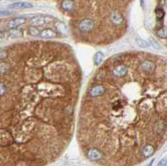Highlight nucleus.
<instances>
[{"label":"nucleus","instance_id":"22","mask_svg":"<svg viewBox=\"0 0 167 166\" xmlns=\"http://www.w3.org/2000/svg\"><path fill=\"white\" fill-rule=\"evenodd\" d=\"M157 35L159 37L166 38V28H161L160 29L157 33Z\"/></svg>","mask_w":167,"mask_h":166},{"label":"nucleus","instance_id":"5","mask_svg":"<svg viewBox=\"0 0 167 166\" xmlns=\"http://www.w3.org/2000/svg\"><path fill=\"white\" fill-rule=\"evenodd\" d=\"M33 7L32 4L28 3V2H16L12 4L9 5V9H31Z\"/></svg>","mask_w":167,"mask_h":166},{"label":"nucleus","instance_id":"29","mask_svg":"<svg viewBox=\"0 0 167 166\" xmlns=\"http://www.w3.org/2000/svg\"><path fill=\"white\" fill-rule=\"evenodd\" d=\"M9 1H14V2H16V1H19V0H9Z\"/></svg>","mask_w":167,"mask_h":166},{"label":"nucleus","instance_id":"7","mask_svg":"<svg viewBox=\"0 0 167 166\" xmlns=\"http://www.w3.org/2000/svg\"><path fill=\"white\" fill-rule=\"evenodd\" d=\"M140 68L144 73L151 74V73H153V71L155 70V64L150 60H145L141 64Z\"/></svg>","mask_w":167,"mask_h":166},{"label":"nucleus","instance_id":"28","mask_svg":"<svg viewBox=\"0 0 167 166\" xmlns=\"http://www.w3.org/2000/svg\"><path fill=\"white\" fill-rule=\"evenodd\" d=\"M4 37V33H0V38Z\"/></svg>","mask_w":167,"mask_h":166},{"label":"nucleus","instance_id":"12","mask_svg":"<svg viewBox=\"0 0 167 166\" xmlns=\"http://www.w3.org/2000/svg\"><path fill=\"white\" fill-rule=\"evenodd\" d=\"M154 153H155V147L151 144H146L142 149V154L144 158L150 157L151 155H153Z\"/></svg>","mask_w":167,"mask_h":166},{"label":"nucleus","instance_id":"14","mask_svg":"<svg viewBox=\"0 0 167 166\" xmlns=\"http://www.w3.org/2000/svg\"><path fill=\"white\" fill-rule=\"evenodd\" d=\"M61 7L65 11H71L74 8V2L72 0H65L63 1Z\"/></svg>","mask_w":167,"mask_h":166},{"label":"nucleus","instance_id":"17","mask_svg":"<svg viewBox=\"0 0 167 166\" xmlns=\"http://www.w3.org/2000/svg\"><path fill=\"white\" fill-rule=\"evenodd\" d=\"M135 42H136V43L138 44V46L142 48V49H147L149 47L148 42L144 40V39L141 38H135Z\"/></svg>","mask_w":167,"mask_h":166},{"label":"nucleus","instance_id":"6","mask_svg":"<svg viewBox=\"0 0 167 166\" xmlns=\"http://www.w3.org/2000/svg\"><path fill=\"white\" fill-rule=\"evenodd\" d=\"M26 22V19L23 18V17H19V18H15L9 20L8 23H7V26L8 28H16L19 27L20 25H22L23 23H25Z\"/></svg>","mask_w":167,"mask_h":166},{"label":"nucleus","instance_id":"16","mask_svg":"<svg viewBox=\"0 0 167 166\" xmlns=\"http://www.w3.org/2000/svg\"><path fill=\"white\" fill-rule=\"evenodd\" d=\"M9 36L10 38H21L23 36V33L21 32V30H19L18 28H11L9 31Z\"/></svg>","mask_w":167,"mask_h":166},{"label":"nucleus","instance_id":"8","mask_svg":"<svg viewBox=\"0 0 167 166\" xmlns=\"http://www.w3.org/2000/svg\"><path fill=\"white\" fill-rule=\"evenodd\" d=\"M110 20L115 25H121L124 21V18L118 11H113L110 14Z\"/></svg>","mask_w":167,"mask_h":166},{"label":"nucleus","instance_id":"3","mask_svg":"<svg viewBox=\"0 0 167 166\" xmlns=\"http://www.w3.org/2000/svg\"><path fill=\"white\" fill-rule=\"evenodd\" d=\"M87 156L90 160L96 161V160H100L101 159H103L104 154L99 149H98L96 148H93L89 150L87 153Z\"/></svg>","mask_w":167,"mask_h":166},{"label":"nucleus","instance_id":"11","mask_svg":"<svg viewBox=\"0 0 167 166\" xmlns=\"http://www.w3.org/2000/svg\"><path fill=\"white\" fill-rule=\"evenodd\" d=\"M54 28H55L56 31H58L60 33L65 34V35L69 33V28L64 22H61V21L56 22L54 24Z\"/></svg>","mask_w":167,"mask_h":166},{"label":"nucleus","instance_id":"23","mask_svg":"<svg viewBox=\"0 0 167 166\" xmlns=\"http://www.w3.org/2000/svg\"><path fill=\"white\" fill-rule=\"evenodd\" d=\"M7 92V87L5 86L4 83H0V96L4 95Z\"/></svg>","mask_w":167,"mask_h":166},{"label":"nucleus","instance_id":"20","mask_svg":"<svg viewBox=\"0 0 167 166\" xmlns=\"http://www.w3.org/2000/svg\"><path fill=\"white\" fill-rule=\"evenodd\" d=\"M28 33H29V34L31 36H37V35L39 34L38 29L36 27H34V26H32V27H30V28H28Z\"/></svg>","mask_w":167,"mask_h":166},{"label":"nucleus","instance_id":"1","mask_svg":"<svg viewBox=\"0 0 167 166\" xmlns=\"http://www.w3.org/2000/svg\"><path fill=\"white\" fill-rule=\"evenodd\" d=\"M94 22L90 19H84L81 20L78 24V27L80 31L84 33L89 32L94 28Z\"/></svg>","mask_w":167,"mask_h":166},{"label":"nucleus","instance_id":"4","mask_svg":"<svg viewBox=\"0 0 167 166\" xmlns=\"http://www.w3.org/2000/svg\"><path fill=\"white\" fill-rule=\"evenodd\" d=\"M112 73L117 78H123L128 73V68L124 65H120L113 69Z\"/></svg>","mask_w":167,"mask_h":166},{"label":"nucleus","instance_id":"25","mask_svg":"<svg viewBox=\"0 0 167 166\" xmlns=\"http://www.w3.org/2000/svg\"><path fill=\"white\" fill-rule=\"evenodd\" d=\"M156 16H157L158 19H161L163 16H164V12H163V10L158 9L156 10Z\"/></svg>","mask_w":167,"mask_h":166},{"label":"nucleus","instance_id":"21","mask_svg":"<svg viewBox=\"0 0 167 166\" xmlns=\"http://www.w3.org/2000/svg\"><path fill=\"white\" fill-rule=\"evenodd\" d=\"M9 66L4 63H0V74H5L8 72Z\"/></svg>","mask_w":167,"mask_h":166},{"label":"nucleus","instance_id":"27","mask_svg":"<svg viewBox=\"0 0 167 166\" xmlns=\"http://www.w3.org/2000/svg\"><path fill=\"white\" fill-rule=\"evenodd\" d=\"M140 4L142 7H144V0H140Z\"/></svg>","mask_w":167,"mask_h":166},{"label":"nucleus","instance_id":"26","mask_svg":"<svg viewBox=\"0 0 167 166\" xmlns=\"http://www.w3.org/2000/svg\"><path fill=\"white\" fill-rule=\"evenodd\" d=\"M157 166H166V159H163L162 160L159 162Z\"/></svg>","mask_w":167,"mask_h":166},{"label":"nucleus","instance_id":"15","mask_svg":"<svg viewBox=\"0 0 167 166\" xmlns=\"http://www.w3.org/2000/svg\"><path fill=\"white\" fill-rule=\"evenodd\" d=\"M104 54L100 51H98L97 53L94 56V63L95 65H99L104 60Z\"/></svg>","mask_w":167,"mask_h":166},{"label":"nucleus","instance_id":"13","mask_svg":"<svg viewBox=\"0 0 167 166\" xmlns=\"http://www.w3.org/2000/svg\"><path fill=\"white\" fill-rule=\"evenodd\" d=\"M39 35H40V37L44 38H52L55 37L56 33L49 28H46V29H44L39 33Z\"/></svg>","mask_w":167,"mask_h":166},{"label":"nucleus","instance_id":"18","mask_svg":"<svg viewBox=\"0 0 167 166\" xmlns=\"http://www.w3.org/2000/svg\"><path fill=\"white\" fill-rule=\"evenodd\" d=\"M148 43L149 45H150V46L152 47L153 49H160L161 47H160V44L158 43L155 38H149L148 39Z\"/></svg>","mask_w":167,"mask_h":166},{"label":"nucleus","instance_id":"9","mask_svg":"<svg viewBox=\"0 0 167 166\" xmlns=\"http://www.w3.org/2000/svg\"><path fill=\"white\" fill-rule=\"evenodd\" d=\"M12 142V139L10 135L7 132L0 130V145L5 146L8 145Z\"/></svg>","mask_w":167,"mask_h":166},{"label":"nucleus","instance_id":"10","mask_svg":"<svg viewBox=\"0 0 167 166\" xmlns=\"http://www.w3.org/2000/svg\"><path fill=\"white\" fill-rule=\"evenodd\" d=\"M105 92V88L103 85H96L90 90V95L94 98L99 97L104 94Z\"/></svg>","mask_w":167,"mask_h":166},{"label":"nucleus","instance_id":"2","mask_svg":"<svg viewBox=\"0 0 167 166\" xmlns=\"http://www.w3.org/2000/svg\"><path fill=\"white\" fill-rule=\"evenodd\" d=\"M54 21V19L52 17H48V16H38L35 17L31 19L30 24L32 26H39V25H44L46 23H49Z\"/></svg>","mask_w":167,"mask_h":166},{"label":"nucleus","instance_id":"24","mask_svg":"<svg viewBox=\"0 0 167 166\" xmlns=\"http://www.w3.org/2000/svg\"><path fill=\"white\" fill-rule=\"evenodd\" d=\"M8 56V52L4 49H0V59H4Z\"/></svg>","mask_w":167,"mask_h":166},{"label":"nucleus","instance_id":"19","mask_svg":"<svg viewBox=\"0 0 167 166\" xmlns=\"http://www.w3.org/2000/svg\"><path fill=\"white\" fill-rule=\"evenodd\" d=\"M123 108V104H122V102L121 100H116L114 104H113V110L114 111H120Z\"/></svg>","mask_w":167,"mask_h":166}]
</instances>
